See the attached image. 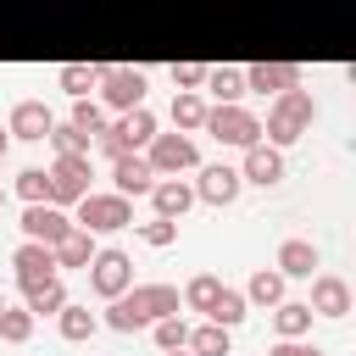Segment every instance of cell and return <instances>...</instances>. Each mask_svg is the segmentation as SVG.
Wrapping results in <instances>:
<instances>
[{
  "label": "cell",
  "instance_id": "cell-1",
  "mask_svg": "<svg viewBox=\"0 0 356 356\" xmlns=\"http://www.w3.org/2000/svg\"><path fill=\"white\" fill-rule=\"evenodd\" d=\"M167 312H178V289L172 284H128L122 295L106 300V317L100 323L117 328V334H134V328H145V323H156Z\"/></svg>",
  "mask_w": 356,
  "mask_h": 356
},
{
  "label": "cell",
  "instance_id": "cell-2",
  "mask_svg": "<svg viewBox=\"0 0 356 356\" xmlns=\"http://www.w3.org/2000/svg\"><path fill=\"white\" fill-rule=\"evenodd\" d=\"M312 117H317V100L295 83V89H284V95H273V106H267V122H261V139L267 145H295L306 128H312Z\"/></svg>",
  "mask_w": 356,
  "mask_h": 356
},
{
  "label": "cell",
  "instance_id": "cell-3",
  "mask_svg": "<svg viewBox=\"0 0 356 356\" xmlns=\"http://www.w3.org/2000/svg\"><path fill=\"white\" fill-rule=\"evenodd\" d=\"M200 128H206V134H211L217 145H239V150L261 139V117H256V111H245L239 100H222V106H206V122H200Z\"/></svg>",
  "mask_w": 356,
  "mask_h": 356
},
{
  "label": "cell",
  "instance_id": "cell-4",
  "mask_svg": "<svg viewBox=\"0 0 356 356\" xmlns=\"http://www.w3.org/2000/svg\"><path fill=\"white\" fill-rule=\"evenodd\" d=\"M44 178H50V206H78V200L89 195V178H95V150L56 156Z\"/></svg>",
  "mask_w": 356,
  "mask_h": 356
},
{
  "label": "cell",
  "instance_id": "cell-5",
  "mask_svg": "<svg viewBox=\"0 0 356 356\" xmlns=\"http://www.w3.org/2000/svg\"><path fill=\"white\" fill-rule=\"evenodd\" d=\"M145 161H150V172H156V178H178V172L200 167V150H195V139H189V134H150Z\"/></svg>",
  "mask_w": 356,
  "mask_h": 356
},
{
  "label": "cell",
  "instance_id": "cell-6",
  "mask_svg": "<svg viewBox=\"0 0 356 356\" xmlns=\"http://www.w3.org/2000/svg\"><path fill=\"white\" fill-rule=\"evenodd\" d=\"M78 228H89V234H117V228H134V206H128V195H83L78 200Z\"/></svg>",
  "mask_w": 356,
  "mask_h": 356
},
{
  "label": "cell",
  "instance_id": "cell-7",
  "mask_svg": "<svg viewBox=\"0 0 356 356\" xmlns=\"http://www.w3.org/2000/svg\"><path fill=\"white\" fill-rule=\"evenodd\" d=\"M83 273H89V289H95L100 300H111V295H122V289L134 284V261H128V250H117V245L95 250Z\"/></svg>",
  "mask_w": 356,
  "mask_h": 356
},
{
  "label": "cell",
  "instance_id": "cell-8",
  "mask_svg": "<svg viewBox=\"0 0 356 356\" xmlns=\"http://www.w3.org/2000/svg\"><path fill=\"white\" fill-rule=\"evenodd\" d=\"M100 100L106 106H117V111H134V106H145V72L139 67H106L100 61Z\"/></svg>",
  "mask_w": 356,
  "mask_h": 356
},
{
  "label": "cell",
  "instance_id": "cell-9",
  "mask_svg": "<svg viewBox=\"0 0 356 356\" xmlns=\"http://www.w3.org/2000/svg\"><path fill=\"white\" fill-rule=\"evenodd\" d=\"M239 189H245V178H239V167H228V161H211V167H200V178H195V200H206V206H234Z\"/></svg>",
  "mask_w": 356,
  "mask_h": 356
},
{
  "label": "cell",
  "instance_id": "cell-10",
  "mask_svg": "<svg viewBox=\"0 0 356 356\" xmlns=\"http://www.w3.org/2000/svg\"><path fill=\"white\" fill-rule=\"evenodd\" d=\"M11 267H17V289L44 284V278H56V273H61V267H56V250H50V245H39V239H22V245L11 250Z\"/></svg>",
  "mask_w": 356,
  "mask_h": 356
},
{
  "label": "cell",
  "instance_id": "cell-11",
  "mask_svg": "<svg viewBox=\"0 0 356 356\" xmlns=\"http://www.w3.org/2000/svg\"><path fill=\"white\" fill-rule=\"evenodd\" d=\"M239 178H245V184H261V189H273V184L284 178V150H278V145H267V139H256V145H245V161H239Z\"/></svg>",
  "mask_w": 356,
  "mask_h": 356
},
{
  "label": "cell",
  "instance_id": "cell-12",
  "mask_svg": "<svg viewBox=\"0 0 356 356\" xmlns=\"http://www.w3.org/2000/svg\"><path fill=\"white\" fill-rule=\"evenodd\" d=\"M72 228V217L61 211V206H50V200H33L28 211H22V239H39V245H56L61 234Z\"/></svg>",
  "mask_w": 356,
  "mask_h": 356
},
{
  "label": "cell",
  "instance_id": "cell-13",
  "mask_svg": "<svg viewBox=\"0 0 356 356\" xmlns=\"http://www.w3.org/2000/svg\"><path fill=\"white\" fill-rule=\"evenodd\" d=\"M312 317H345L350 312V284L339 273H312Z\"/></svg>",
  "mask_w": 356,
  "mask_h": 356
},
{
  "label": "cell",
  "instance_id": "cell-14",
  "mask_svg": "<svg viewBox=\"0 0 356 356\" xmlns=\"http://www.w3.org/2000/svg\"><path fill=\"white\" fill-rule=\"evenodd\" d=\"M295 83H300L295 61H256V67H245V89H256V95H284Z\"/></svg>",
  "mask_w": 356,
  "mask_h": 356
},
{
  "label": "cell",
  "instance_id": "cell-15",
  "mask_svg": "<svg viewBox=\"0 0 356 356\" xmlns=\"http://www.w3.org/2000/svg\"><path fill=\"white\" fill-rule=\"evenodd\" d=\"M111 184H117V195H150L156 172H150V161H145L139 150H128V156L111 161Z\"/></svg>",
  "mask_w": 356,
  "mask_h": 356
},
{
  "label": "cell",
  "instance_id": "cell-16",
  "mask_svg": "<svg viewBox=\"0 0 356 356\" xmlns=\"http://www.w3.org/2000/svg\"><path fill=\"white\" fill-rule=\"evenodd\" d=\"M150 206H156V217H184L189 206H195V184H184V178H156L150 184Z\"/></svg>",
  "mask_w": 356,
  "mask_h": 356
},
{
  "label": "cell",
  "instance_id": "cell-17",
  "mask_svg": "<svg viewBox=\"0 0 356 356\" xmlns=\"http://www.w3.org/2000/svg\"><path fill=\"white\" fill-rule=\"evenodd\" d=\"M50 106L44 100H17L11 106V122H6V134H17V139H44L50 134Z\"/></svg>",
  "mask_w": 356,
  "mask_h": 356
},
{
  "label": "cell",
  "instance_id": "cell-18",
  "mask_svg": "<svg viewBox=\"0 0 356 356\" xmlns=\"http://www.w3.org/2000/svg\"><path fill=\"white\" fill-rule=\"evenodd\" d=\"M273 267H278L284 278H312V273L323 267V256H317V245H312V239H284Z\"/></svg>",
  "mask_w": 356,
  "mask_h": 356
},
{
  "label": "cell",
  "instance_id": "cell-19",
  "mask_svg": "<svg viewBox=\"0 0 356 356\" xmlns=\"http://www.w3.org/2000/svg\"><path fill=\"white\" fill-rule=\"evenodd\" d=\"M50 250H56V267H89V256H95V234L72 222V228H67Z\"/></svg>",
  "mask_w": 356,
  "mask_h": 356
},
{
  "label": "cell",
  "instance_id": "cell-20",
  "mask_svg": "<svg viewBox=\"0 0 356 356\" xmlns=\"http://www.w3.org/2000/svg\"><path fill=\"white\" fill-rule=\"evenodd\" d=\"M56 328H61V339H72V345H83V339H95V328H100V317L83 306V300H67L61 312H56Z\"/></svg>",
  "mask_w": 356,
  "mask_h": 356
},
{
  "label": "cell",
  "instance_id": "cell-21",
  "mask_svg": "<svg viewBox=\"0 0 356 356\" xmlns=\"http://www.w3.org/2000/svg\"><path fill=\"white\" fill-rule=\"evenodd\" d=\"M273 328H278V339H306L312 334V306L306 300H278L273 306Z\"/></svg>",
  "mask_w": 356,
  "mask_h": 356
},
{
  "label": "cell",
  "instance_id": "cell-22",
  "mask_svg": "<svg viewBox=\"0 0 356 356\" xmlns=\"http://www.w3.org/2000/svg\"><path fill=\"white\" fill-rule=\"evenodd\" d=\"M22 295H28V312H33V317H56V312L67 306V284H61V273L44 278V284H28Z\"/></svg>",
  "mask_w": 356,
  "mask_h": 356
},
{
  "label": "cell",
  "instance_id": "cell-23",
  "mask_svg": "<svg viewBox=\"0 0 356 356\" xmlns=\"http://www.w3.org/2000/svg\"><path fill=\"white\" fill-rule=\"evenodd\" d=\"M111 128L122 134V145H128V150H139V145H150V134H156V117H150L145 106H134V111H122Z\"/></svg>",
  "mask_w": 356,
  "mask_h": 356
},
{
  "label": "cell",
  "instance_id": "cell-24",
  "mask_svg": "<svg viewBox=\"0 0 356 356\" xmlns=\"http://www.w3.org/2000/svg\"><path fill=\"white\" fill-rule=\"evenodd\" d=\"M245 300H250V306H278V300H284V273H278V267H261V273H250V284H245Z\"/></svg>",
  "mask_w": 356,
  "mask_h": 356
},
{
  "label": "cell",
  "instance_id": "cell-25",
  "mask_svg": "<svg viewBox=\"0 0 356 356\" xmlns=\"http://www.w3.org/2000/svg\"><path fill=\"white\" fill-rule=\"evenodd\" d=\"M245 306H250V300H245V289H228V284H222V289H217V300H211V312H206V323L239 328V323H245Z\"/></svg>",
  "mask_w": 356,
  "mask_h": 356
},
{
  "label": "cell",
  "instance_id": "cell-26",
  "mask_svg": "<svg viewBox=\"0 0 356 356\" xmlns=\"http://www.w3.org/2000/svg\"><path fill=\"white\" fill-rule=\"evenodd\" d=\"M56 83H61V89H67L72 100H83V95H89L95 83H100V61H95V67H89V61H67V67L56 72Z\"/></svg>",
  "mask_w": 356,
  "mask_h": 356
},
{
  "label": "cell",
  "instance_id": "cell-27",
  "mask_svg": "<svg viewBox=\"0 0 356 356\" xmlns=\"http://www.w3.org/2000/svg\"><path fill=\"white\" fill-rule=\"evenodd\" d=\"M228 334L234 328H222V323H200V328H189V350L195 356H228V345H234Z\"/></svg>",
  "mask_w": 356,
  "mask_h": 356
},
{
  "label": "cell",
  "instance_id": "cell-28",
  "mask_svg": "<svg viewBox=\"0 0 356 356\" xmlns=\"http://www.w3.org/2000/svg\"><path fill=\"white\" fill-rule=\"evenodd\" d=\"M206 89L217 95V106L222 100H239L245 95V67H206Z\"/></svg>",
  "mask_w": 356,
  "mask_h": 356
},
{
  "label": "cell",
  "instance_id": "cell-29",
  "mask_svg": "<svg viewBox=\"0 0 356 356\" xmlns=\"http://www.w3.org/2000/svg\"><path fill=\"white\" fill-rule=\"evenodd\" d=\"M217 289H222V278H217V273H195V278L184 284V295H178V300H184L189 312H211Z\"/></svg>",
  "mask_w": 356,
  "mask_h": 356
},
{
  "label": "cell",
  "instance_id": "cell-30",
  "mask_svg": "<svg viewBox=\"0 0 356 356\" xmlns=\"http://www.w3.org/2000/svg\"><path fill=\"white\" fill-rule=\"evenodd\" d=\"M33 323H39V317H33L28 306H6V312H0V339H6V345H28V339H33Z\"/></svg>",
  "mask_w": 356,
  "mask_h": 356
},
{
  "label": "cell",
  "instance_id": "cell-31",
  "mask_svg": "<svg viewBox=\"0 0 356 356\" xmlns=\"http://www.w3.org/2000/svg\"><path fill=\"white\" fill-rule=\"evenodd\" d=\"M172 122H178V128H200V122H206V100H200L195 89H178V95H172Z\"/></svg>",
  "mask_w": 356,
  "mask_h": 356
},
{
  "label": "cell",
  "instance_id": "cell-32",
  "mask_svg": "<svg viewBox=\"0 0 356 356\" xmlns=\"http://www.w3.org/2000/svg\"><path fill=\"white\" fill-rule=\"evenodd\" d=\"M44 139H50V150H56V156H78V150H89V134H83V128H72V122H50V134H44Z\"/></svg>",
  "mask_w": 356,
  "mask_h": 356
},
{
  "label": "cell",
  "instance_id": "cell-33",
  "mask_svg": "<svg viewBox=\"0 0 356 356\" xmlns=\"http://www.w3.org/2000/svg\"><path fill=\"white\" fill-rule=\"evenodd\" d=\"M150 328H156V345H161V350H178V345H189V323H184L178 312H167V317H156Z\"/></svg>",
  "mask_w": 356,
  "mask_h": 356
},
{
  "label": "cell",
  "instance_id": "cell-34",
  "mask_svg": "<svg viewBox=\"0 0 356 356\" xmlns=\"http://www.w3.org/2000/svg\"><path fill=\"white\" fill-rule=\"evenodd\" d=\"M67 122H72V128H83V134H89V145H95V134L106 128V111L83 95V100H72V117H67Z\"/></svg>",
  "mask_w": 356,
  "mask_h": 356
},
{
  "label": "cell",
  "instance_id": "cell-35",
  "mask_svg": "<svg viewBox=\"0 0 356 356\" xmlns=\"http://www.w3.org/2000/svg\"><path fill=\"white\" fill-rule=\"evenodd\" d=\"M17 195L33 206V200H50V178H44V167H22L17 172Z\"/></svg>",
  "mask_w": 356,
  "mask_h": 356
},
{
  "label": "cell",
  "instance_id": "cell-36",
  "mask_svg": "<svg viewBox=\"0 0 356 356\" xmlns=\"http://www.w3.org/2000/svg\"><path fill=\"white\" fill-rule=\"evenodd\" d=\"M139 239H145L150 250H167V245L178 239V222H172V217H150V222H139Z\"/></svg>",
  "mask_w": 356,
  "mask_h": 356
},
{
  "label": "cell",
  "instance_id": "cell-37",
  "mask_svg": "<svg viewBox=\"0 0 356 356\" xmlns=\"http://www.w3.org/2000/svg\"><path fill=\"white\" fill-rule=\"evenodd\" d=\"M172 83H178V89H200V83H206V67H200V61H172Z\"/></svg>",
  "mask_w": 356,
  "mask_h": 356
},
{
  "label": "cell",
  "instance_id": "cell-38",
  "mask_svg": "<svg viewBox=\"0 0 356 356\" xmlns=\"http://www.w3.org/2000/svg\"><path fill=\"white\" fill-rule=\"evenodd\" d=\"M267 356H323V350H317V345H306V339H278Z\"/></svg>",
  "mask_w": 356,
  "mask_h": 356
},
{
  "label": "cell",
  "instance_id": "cell-39",
  "mask_svg": "<svg viewBox=\"0 0 356 356\" xmlns=\"http://www.w3.org/2000/svg\"><path fill=\"white\" fill-rule=\"evenodd\" d=\"M161 356H195V350H189V345H178V350H161Z\"/></svg>",
  "mask_w": 356,
  "mask_h": 356
},
{
  "label": "cell",
  "instance_id": "cell-40",
  "mask_svg": "<svg viewBox=\"0 0 356 356\" xmlns=\"http://www.w3.org/2000/svg\"><path fill=\"white\" fill-rule=\"evenodd\" d=\"M6 145H11V134H0V156H6Z\"/></svg>",
  "mask_w": 356,
  "mask_h": 356
},
{
  "label": "cell",
  "instance_id": "cell-41",
  "mask_svg": "<svg viewBox=\"0 0 356 356\" xmlns=\"http://www.w3.org/2000/svg\"><path fill=\"white\" fill-rule=\"evenodd\" d=\"M0 312H6V289H0Z\"/></svg>",
  "mask_w": 356,
  "mask_h": 356
},
{
  "label": "cell",
  "instance_id": "cell-42",
  "mask_svg": "<svg viewBox=\"0 0 356 356\" xmlns=\"http://www.w3.org/2000/svg\"><path fill=\"white\" fill-rule=\"evenodd\" d=\"M0 211H6V189H0Z\"/></svg>",
  "mask_w": 356,
  "mask_h": 356
}]
</instances>
